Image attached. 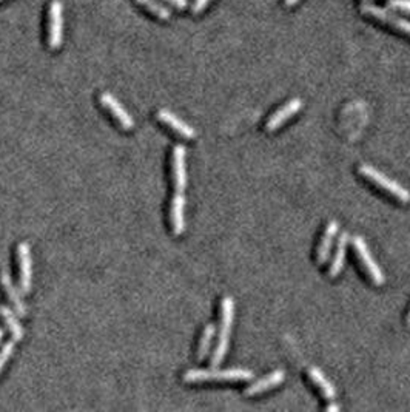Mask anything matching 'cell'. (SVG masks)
<instances>
[{"instance_id": "obj_1", "label": "cell", "mask_w": 410, "mask_h": 412, "mask_svg": "<svg viewBox=\"0 0 410 412\" xmlns=\"http://www.w3.org/2000/svg\"><path fill=\"white\" fill-rule=\"evenodd\" d=\"M235 319V301L232 297H224L221 302V327L216 348L211 355V366L216 367L226 358L230 343V334H232V326Z\"/></svg>"}, {"instance_id": "obj_2", "label": "cell", "mask_w": 410, "mask_h": 412, "mask_svg": "<svg viewBox=\"0 0 410 412\" xmlns=\"http://www.w3.org/2000/svg\"><path fill=\"white\" fill-rule=\"evenodd\" d=\"M254 377L253 371L242 367H232L218 371V369H190L184 374V382L198 383V382H247Z\"/></svg>"}, {"instance_id": "obj_3", "label": "cell", "mask_w": 410, "mask_h": 412, "mask_svg": "<svg viewBox=\"0 0 410 412\" xmlns=\"http://www.w3.org/2000/svg\"><path fill=\"white\" fill-rule=\"evenodd\" d=\"M360 173L364 176V178L372 181L373 184H377V186H380L382 190L390 193L392 196L403 201V203H409L410 201V190H407L404 186H401L398 181L389 178L387 175H384L382 172L377 170L375 167L369 164H363L360 165Z\"/></svg>"}, {"instance_id": "obj_4", "label": "cell", "mask_w": 410, "mask_h": 412, "mask_svg": "<svg viewBox=\"0 0 410 412\" xmlns=\"http://www.w3.org/2000/svg\"><path fill=\"white\" fill-rule=\"evenodd\" d=\"M64 40V6L59 0L49 5L48 13V45L51 49H57Z\"/></svg>"}, {"instance_id": "obj_5", "label": "cell", "mask_w": 410, "mask_h": 412, "mask_svg": "<svg viewBox=\"0 0 410 412\" xmlns=\"http://www.w3.org/2000/svg\"><path fill=\"white\" fill-rule=\"evenodd\" d=\"M352 242H353V247H355L356 254H358V258L361 259V263L365 267L367 273L370 275L372 281L375 284H378V286L384 284V280H386V276H384L378 263L375 261V258L370 254V249H369V246H367V242L364 241V238L363 237H355L352 240Z\"/></svg>"}, {"instance_id": "obj_6", "label": "cell", "mask_w": 410, "mask_h": 412, "mask_svg": "<svg viewBox=\"0 0 410 412\" xmlns=\"http://www.w3.org/2000/svg\"><path fill=\"white\" fill-rule=\"evenodd\" d=\"M17 259H19V288L23 295H28L33 286V259L28 242H19Z\"/></svg>"}, {"instance_id": "obj_7", "label": "cell", "mask_w": 410, "mask_h": 412, "mask_svg": "<svg viewBox=\"0 0 410 412\" xmlns=\"http://www.w3.org/2000/svg\"><path fill=\"white\" fill-rule=\"evenodd\" d=\"M187 148L182 144H177L173 148L172 156V173L175 192L184 193L187 189V165H185Z\"/></svg>"}, {"instance_id": "obj_8", "label": "cell", "mask_w": 410, "mask_h": 412, "mask_svg": "<svg viewBox=\"0 0 410 412\" xmlns=\"http://www.w3.org/2000/svg\"><path fill=\"white\" fill-rule=\"evenodd\" d=\"M361 11L364 14L373 16V18H377V19H380L382 22H386L387 25H392L394 28L401 30L403 33H406V35L410 36V22L403 19V18H399V16L394 14L392 11L386 10V8H381V6L372 5V4H364L361 6Z\"/></svg>"}, {"instance_id": "obj_9", "label": "cell", "mask_w": 410, "mask_h": 412, "mask_svg": "<svg viewBox=\"0 0 410 412\" xmlns=\"http://www.w3.org/2000/svg\"><path fill=\"white\" fill-rule=\"evenodd\" d=\"M100 104L104 105L107 110L115 116V119L121 124V127L124 130H133L134 127V121H133V117L130 116V113H128L125 110V107L119 102V100L111 95V93H102L100 95Z\"/></svg>"}, {"instance_id": "obj_10", "label": "cell", "mask_w": 410, "mask_h": 412, "mask_svg": "<svg viewBox=\"0 0 410 412\" xmlns=\"http://www.w3.org/2000/svg\"><path fill=\"white\" fill-rule=\"evenodd\" d=\"M303 108V100L301 99H292V100H288L287 104H284L283 107L279 108V110H276L275 113H273L270 117H269V121H267V125H266V129L267 131H275L278 130L281 125H283L286 121H288L290 117L295 116L298 112H300Z\"/></svg>"}, {"instance_id": "obj_11", "label": "cell", "mask_w": 410, "mask_h": 412, "mask_svg": "<svg viewBox=\"0 0 410 412\" xmlns=\"http://www.w3.org/2000/svg\"><path fill=\"white\" fill-rule=\"evenodd\" d=\"M0 283H2L4 289L6 292V295H8V298H10L11 305H13V307L16 310V314L19 317H27L28 309H27V306H25V302H23V297H22L23 293H22L20 288H16L13 278L6 271L2 272V275H0Z\"/></svg>"}, {"instance_id": "obj_12", "label": "cell", "mask_w": 410, "mask_h": 412, "mask_svg": "<svg viewBox=\"0 0 410 412\" xmlns=\"http://www.w3.org/2000/svg\"><path fill=\"white\" fill-rule=\"evenodd\" d=\"M170 221L175 235H182L185 230V195L175 192V196L170 206Z\"/></svg>"}, {"instance_id": "obj_13", "label": "cell", "mask_w": 410, "mask_h": 412, "mask_svg": "<svg viewBox=\"0 0 410 412\" xmlns=\"http://www.w3.org/2000/svg\"><path fill=\"white\" fill-rule=\"evenodd\" d=\"M158 119L160 122H164L165 125H168V127L175 130L177 134H181L182 138H187V139L196 138V130L192 127V125L184 122L181 117H177L170 110H165V108H162V110L158 112Z\"/></svg>"}, {"instance_id": "obj_14", "label": "cell", "mask_w": 410, "mask_h": 412, "mask_svg": "<svg viewBox=\"0 0 410 412\" xmlns=\"http://www.w3.org/2000/svg\"><path fill=\"white\" fill-rule=\"evenodd\" d=\"M286 380V372L283 369H276V371L270 372L269 375L259 378V380H256L254 383H252L249 388L245 389V395H256V394H261V392H266L271 388H275V386L281 384Z\"/></svg>"}, {"instance_id": "obj_15", "label": "cell", "mask_w": 410, "mask_h": 412, "mask_svg": "<svg viewBox=\"0 0 410 412\" xmlns=\"http://www.w3.org/2000/svg\"><path fill=\"white\" fill-rule=\"evenodd\" d=\"M348 242H350L348 232L341 233L338 241H336V249H335V254H333V259H332V264L329 269V273H330L332 278H335V276H338V273L343 271L344 263H346V254H347Z\"/></svg>"}, {"instance_id": "obj_16", "label": "cell", "mask_w": 410, "mask_h": 412, "mask_svg": "<svg viewBox=\"0 0 410 412\" xmlns=\"http://www.w3.org/2000/svg\"><path fill=\"white\" fill-rule=\"evenodd\" d=\"M339 230V223L338 221H330L326 227V230H324L322 235V240L321 244L318 247V261L320 264L327 263V259L330 258V252L333 247V242L336 240V235Z\"/></svg>"}, {"instance_id": "obj_17", "label": "cell", "mask_w": 410, "mask_h": 412, "mask_svg": "<svg viewBox=\"0 0 410 412\" xmlns=\"http://www.w3.org/2000/svg\"><path fill=\"white\" fill-rule=\"evenodd\" d=\"M0 317L4 318V322L8 327V331H10L13 340L20 341L23 339L25 331L22 324L19 323V319H17L14 310H11V307H8L5 305H0Z\"/></svg>"}, {"instance_id": "obj_18", "label": "cell", "mask_w": 410, "mask_h": 412, "mask_svg": "<svg viewBox=\"0 0 410 412\" xmlns=\"http://www.w3.org/2000/svg\"><path fill=\"white\" fill-rule=\"evenodd\" d=\"M309 375L312 380L315 382V384L318 386V388L321 389V392L326 395V397L329 400H335L336 399V388H335V384H333L329 378L326 377V374H324L320 367H316V366H312L309 369Z\"/></svg>"}, {"instance_id": "obj_19", "label": "cell", "mask_w": 410, "mask_h": 412, "mask_svg": "<svg viewBox=\"0 0 410 412\" xmlns=\"http://www.w3.org/2000/svg\"><path fill=\"white\" fill-rule=\"evenodd\" d=\"M215 334H216V327L215 324H207L205 326V329L202 332V337H201V343H199V349H198V360L202 361L209 357L210 351H211V343L213 339H215Z\"/></svg>"}, {"instance_id": "obj_20", "label": "cell", "mask_w": 410, "mask_h": 412, "mask_svg": "<svg viewBox=\"0 0 410 412\" xmlns=\"http://www.w3.org/2000/svg\"><path fill=\"white\" fill-rule=\"evenodd\" d=\"M139 5H142L144 8H147V10L150 13H153L156 16V18L159 19H170V16H172V13H170V10L167 6H164L162 4H159L158 0H136Z\"/></svg>"}, {"instance_id": "obj_21", "label": "cell", "mask_w": 410, "mask_h": 412, "mask_svg": "<svg viewBox=\"0 0 410 412\" xmlns=\"http://www.w3.org/2000/svg\"><path fill=\"white\" fill-rule=\"evenodd\" d=\"M14 346H16V340H10L4 344L2 349H0V372H2V369L8 363V360H10L11 355L14 354Z\"/></svg>"}, {"instance_id": "obj_22", "label": "cell", "mask_w": 410, "mask_h": 412, "mask_svg": "<svg viewBox=\"0 0 410 412\" xmlns=\"http://www.w3.org/2000/svg\"><path fill=\"white\" fill-rule=\"evenodd\" d=\"M389 8L392 10H401L410 14V0H389Z\"/></svg>"}, {"instance_id": "obj_23", "label": "cell", "mask_w": 410, "mask_h": 412, "mask_svg": "<svg viewBox=\"0 0 410 412\" xmlns=\"http://www.w3.org/2000/svg\"><path fill=\"white\" fill-rule=\"evenodd\" d=\"M209 4H210V0H194V4H193V13L194 14H199Z\"/></svg>"}, {"instance_id": "obj_24", "label": "cell", "mask_w": 410, "mask_h": 412, "mask_svg": "<svg viewBox=\"0 0 410 412\" xmlns=\"http://www.w3.org/2000/svg\"><path fill=\"white\" fill-rule=\"evenodd\" d=\"M167 2L175 5L176 8H179V10H184V8H187V5H189V2H187V0H167Z\"/></svg>"}, {"instance_id": "obj_25", "label": "cell", "mask_w": 410, "mask_h": 412, "mask_svg": "<svg viewBox=\"0 0 410 412\" xmlns=\"http://www.w3.org/2000/svg\"><path fill=\"white\" fill-rule=\"evenodd\" d=\"M327 411H339V406L335 405V403H330V405L326 408Z\"/></svg>"}, {"instance_id": "obj_26", "label": "cell", "mask_w": 410, "mask_h": 412, "mask_svg": "<svg viewBox=\"0 0 410 412\" xmlns=\"http://www.w3.org/2000/svg\"><path fill=\"white\" fill-rule=\"evenodd\" d=\"M298 2H300V0H286V6H293Z\"/></svg>"}, {"instance_id": "obj_27", "label": "cell", "mask_w": 410, "mask_h": 412, "mask_svg": "<svg viewBox=\"0 0 410 412\" xmlns=\"http://www.w3.org/2000/svg\"><path fill=\"white\" fill-rule=\"evenodd\" d=\"M4 335H5V331L2 329V327H0V341H2V339H4Z\"/></svg>"}, {"instance_id": "obj_28", "label": "cell", "mask_w": 410, "mask_h": 412, "mask_svg": "<svg viewBox=\"0 0 410 412\" xmlns=\"http://www.w3.org/2000/svg\"><path fill=\"white\" fill-rule=\"evenodd\" d=\"M407 323L410 324V314H409V318H407Z\"/></svg>"}]
</instances>
